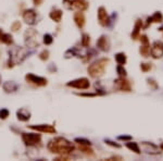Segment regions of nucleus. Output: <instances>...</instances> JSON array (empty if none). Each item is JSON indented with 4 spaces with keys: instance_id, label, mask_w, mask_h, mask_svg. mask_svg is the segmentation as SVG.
I'll return each mask as SVG.
<instances>
[{
    "instance_id": "obj_1",
    "label": "nucleus",
    "mask_w": 163,
    "mask_h": 161,
    "mask_svg": "<svg viewBox=\"0 0 163 161\" xmlns=\"http://www.w3.org/2000/svg\"><path fill=\"white\" fill-rule=\"evenodd\" d=\"M47 148L50 152L60 156H69L75 149L73 144L63 137H57L50 140L47 145Z\"/></svg>"
},
{
    "instance_id": "obj_2",
    "label": "nucleus",
    "mask_w": 163,
    "mask_h": 161,
    "mask_svg": "<svg viewBox=\"0 0 163 161\" xmlns=\"http://www.w3.org/2000/svg\"><path fill=\"white\" fill-rule=\"evenodd\" d=\"M108 63H109V59H106V58L97 60V61H95L94 63H92L88 67V74L94 78L100 77V76L104 75V69L108 65Z\"/></svg>"
},
{
    "instance_id": "obj_3",
    "label": "nucleus",
    "mask_w": 163,
    "mask_h": 161,
    "mask_svg": "<svg viewBox=\"0 0 163 161\" xmlns=\"http://www.w3.org/2000/svg\"><path fill=\"white\" fill-rule=\"evenodd\" d=\"M22 139H23L24 144L26 146H35L40 143L42 136L39 135V134L34 133H23L22 134Z\"/></svg>"
},
{
    "instance_id": "obj_4",
    "label": "nucleus",
    "mask_w": 163,
    "mask_h": 161,
    "mask_svg": "<svg viewBox=\"0 0 163 161\" xmlns=\"http://www.w3.org/2000/svg\"><path fill=\"white\" fill-rule=\"evenodd\" d=\"M25 80H26V82H27V83L33 84V85H35V86H38V87L47 86V84H48V80H47V78L42 77V76H36V75H34L33 73L26 74Z\"/></svg>"
},
{
    "instance_id": "obj_5",
    "label": "nucleus",
    "mask_w": 163,
    "mask_h": 161,
    "mask_svg": "<svg viewBox=\"0 0 163 161\" xmlns=\"http://www.w3.org/2000/svg\"><path fill=\"white\" fill-rule=\"evenodd\" d=\"M69 87H73V88H77V89H88L90 86V83L88 78L86 77H82V78H77L75 80H71L67 84Z\"/></svg>"
},
{
    "instance_id": "obj_6",
    "label": "nucleus",
    "mask_w": 163,
    "mask_h": 161,
    "mask_svg": "<svg viewBox=\"0 0 163 161\" xmlns=\"http://www.w3.org/2000/svg\"><path fill=\"white\" fill-rule=\"evenodd\" d=\"M114 87L119 90H122V92H131L132 90L131 83L127 80H125V77H120L115 80Z\"/></svg>"
},
{
    "instance_id": "obj_7",
    "label": "nucleus",
    "mask_w": 163,
    "mask_h": 161,
    "mask_svg": "<svg viewBox=\"0 0 163 161\" xmlns=\"http://www.w3.org/2000/svg\"><path fill=\"white\" fill-rule=\"evenodd\" d=\"M150 53L154 59L163 57V43L161 42H154L150 49Z\"/></svg>"
},
{
    "instance_id": "obj_8",
    "label": "nucleus",
    "mask_w": 163,
    "mask_h": 161,
    "mask_svg": "<svg viewBox=\"0 0 163 161\" xmlns=\"http://www.w3.org/2000/svg\"><path fill=\"white\" fill-rule=\"evenodd\" d=\"M97 47H98L100 50L102 51H109L111 48V43H110V39H109L108 36L106 35H102L100 38L97 40Z\"/></svg>"
},
{
    "instance_id": "obj_9",
    "label": "nucleus",
    "mask_w": 163,
    "mask_h": 161,
    "mask_svg": "<svg viewBox=\"0 0 163 161\" xmlns=\"http://www.w3.org/2000/svg\"><path fill=\"white\" fill-rule=\"evenodd\" d=\"M30 129L34 130V131L40 132V133H47V134H55V129L52 125L48 124H42V125H31Z\"/></svg>"
},
{
    "instance_id": "obj_10",
    "label": "nucleus",
    "mask_w": 163,
    "mask_h": 161,
    "mask_svg": "<svg viewBox=\"0 0 163 161\" xmlns=\"http://www.w3.org/2000/svg\"><path fill=\"white\" fill-rule=\"evenodd\" d=\"M98 20L100 25L102 26H108L110 24V18H109L107 10L104 7H100L98 9Z\"/></svg>"
},
{
    "instance_id": "obj_11",
    "label": "nucleus",
    "mask_w": 163,
    "mask_h": 161,
    "mask_svg": "<svg viewBox=\"0 0 163 161\" xmlns=\"http://www.w3.org/2000/svg\"><path fill=\"white\" fill-rule=\"evenodd\" d=\"M36 15L37 14H36V12H35V10L28 9L23 13V19H24V21H25V23L30 24V25H33V24L36 23Z\"/></svg>"
},
{
    "instance_id": "obj_12",
    "label": "nucleus",
    "mask_w": 163,
    "mask_h": 161,
    "mask_svg": "<svg viewBox=\"0 0 163 161\" xmlns=\"http://www.w3.org/2000/svg\"><path fill=\"white\" fill-rule=\"evenodd\" d=\"M161 22H163V15H162V13H161V12H156L153 15L149 16V18L147 19V24H146L145 27L147 28L151 23H161Z\"/></svg>"
},
{
    "instance_id": "obj_13",
    "label": "nucleus",
    "mask_w": 163,
    "mask_h": 161,
    "mask_svg": "<svg viewBox=\"0 0 163 161\" xmlns=\"http://www.w3.org/2000/svg\"><path fill=\"white\" fill-rule=\"evenodd\" d=\"M16 117H18V119L20 120V121H22V122H26V121H28V120L31 119V112L27 109L22 108V109H20V110H18Z\"/></svg>"
},
{
    "instance_id": "obj_14",
    "label": "nucleus",
    "mask_w": 163,
    "mask_h": 161,
    "mask_svg": "<svg viewBox=\"0 0 163 161\" xmlns=\"http://www.w3.org/2000/svg\"><path fill=\"white\" fill-rule=\"evenodd\" d=\"M74 21H75L76 25L78 26L79 28H83L84 25H85V15L83 14L82 11H78L74 14Z\"/></svg>"
},
{
    "instance_id": "obj_15",
    "label": "nucleus",
    "mask_w": 163,
    "mask_h": 161,
    "mask_svg": "<svg viewBox=\"0 0 163 161\" xmlns=\"http://www.w3.org/2000/svg\"><path fill=\"white\" fill-rule=\"evenodd\" d=\"M73 7L78 11H85L88 9V1L87 0H74Z\"/></svg>"
},
{
    "instance_id": "obj_16",
    "label": "nucleus",
    "mask_w": 163,
    "mask_h": 161,
    "mask_svg": "<svg viewBox=\"0 0 163 161\" xmlns=\"http://www.w3.org/2000/svg\"><path fill=\"white\" fill-rule=\"evenodd\" d=\"M62 15H63V12L61 11L60 9H55V10H52V11L50 12V14H49L50 19L52 20V21H55V23H59V22L61 21V19H62Z\"/></svg>"
},
{
    "instance_id": "obj_17",
    "label": "nucleus",
    "mask_w": 163,
    "mask_h": 161,
    "mask_svg": "<svg viewBox=\"0 0 163 161\" xmlns=\"http://www.w3.org/2000/svg\"><path fill=\"white\" fill-rule=\"evenodd\" d=\"M0 43L6 45H12L13 44V38L10 34H7V33H3L2 31L0 30Z\"/></svg>"
},
{
    "instance_id": "obj_18",
    "label": "nucleus",
    "mask_w": 163,
    "mask_h": 161,
    "mask_svg": "<svg viewBox=\"0 0 163 161\" xmlns=\"http://www.w3.org/2000/svg\"><path fill=\"white\" fill-rule=\"evenodd\" d=\"M2 86L6 93H14L18 88V85L16 83H14V82H6Z\"/></svg>"
},
{
    "instance_id": "obj_19",
    "label": "nucleus",
    "mask_w": 163,
    "mask_h": 161,
    "mask_svg": "<svg viewBox=\"0 0 163 161\" xmlns=\"http://www.w3.org/2000/svg\"><path fill=\"white\" fill-rule=\"evenodd\" d=\"M142 27V22L141 20H137L135 23V26H134V30H133V33H132V39H137L138 36H139V32L140 30H141Z\"/></svg>"
},
{
    "instance_id": "obj_20",
    "label": "nucleus",
    "mask_w": 163,
    "mask_h": 161,
    "mask_svg": "<svg viewBox=\"0 0 163 161\" xmlns=\"http://www.w3.org/2000/svg\"><path fill=\"white\" fill-rule=\"evenodd\" d=\"M115 61L119 65H124L127 61V57L124 52H119L115 55Z\"/></svg>"
},
{
    "instance_id": "obj_21",
    "label": "nucleus",
    "mask_w": 163,
    "mask_h": 161,
    "mask_svg": "<svg viewBox=\"0 0 163 161\" xmlns=\"http://www.w3.org/2000/svg\"><path fill=\"white\" fill-rule=\"evenodd\" d=\"M139 52L142 57H145V58L149 57L150 56V44L149 45H142L141 44V47H140V49H139Z\"/></svg>"
},
{
    "instance_id": "obj_22",
    "label": "nucleus",
    "mask_w": 163,
    "mask_h": 161,
    "mask_svg": "<svg viewBox=\"0 0 163 161\" xmlns=\"http://www.w3.org/2000/svg\"><path fill=\"white\" fill-rule=\"evenodd\" d=\"M79 150H82V151L85 155H87V156H90V157L95 156L94 150L89 147V145H79Z\"/></svg>"
},
{
    "instance_id": "obj_23",
    "label": "nucleus",
    "mask_w": 163,
    "mask_h": 161,
    "mask_svg": "<svg viewBox=\"0 0 163 161\" xmlns=\"http://www.w3.org/2000/svg\"><path fill=\"white\" fill-rule=\"evenodd\" d=\"M142 145L145 146V150L148 152V154H153V155H156V154H158V148L156 147L154 145H150L149 143H144Z\"/></svg>"
},
{
    "instance_id": "obj_24",
    "label": "nucleus",
    "mask_w": 163,
    "mask_h": 161,
    "mask_svg": "<svg viewBox=\"0 0 163 161\" xmlns=\"http://www.w3.org/2000/svg\"><path fill=\"white\" fill-rule=\"evenodd\" d=\"M126 147L128 148V149L133 150L134 152H136V154H140V149H139V146H138L137 143H126Z\"/></svg>"
},
{
    "instance_id": "obj_25",
    "label": "nucleus",
    "mask_w": 163,
    "mask_h": 161,
    "mask_svg": "<svg viewBox=\"0 0 163 161\" xmlns=\"http://www.w3.org/2000/svg\"><path fill=\"white\" fill-rule=\"evenodd\" d=\"M90 44V37L88 34H83L82 36V46L83 47H88Z\"/></svg>"
},
{
    "instance_id": "obj_26",
    "label": "nucleus",
    "mask_w": 163,
    "mask_h": 161,
    "mask_svg": "<svg viewBox=\"0 0 163 161\" xmlns=\"http://www.w3.org/2000/svg\"><path fill=\"white\" fill-rule=\"evenodd\" d=\"M116 71H117V73H119L120 77H126V75H127L126 70L124 69V67H123V65H117Z\"/></svg>"
},
{
    "instance_id": "obj_27",
    "label": "nucleus",
    "mask_w": 163,
    "mask_h": 161,
    "mask_svg": "<svg viewBox=\"0 0 163 161\" xmlns=\"http://www.w3.org/2000/svg\"><path fill=\"white\" fill-rule=\"evenodd\" d=\"M53 42V38L50 34H45L44 35V44L45 45H51Z\"/></svg>"
},
{
    "instance_id": "obj_28",
    "label": "nucleus",
    "mask_w": 163,
    "mask_h": 161,
    "mask_svg": "<svg viewBox=\"0 0 163 161\" xmlns=\"http://www.w3.org/2000/svg\"><path fill=\"white\" fill-rule=\"evenodd\" d=\"M39 59L43 61H47L49 59V51L48 50H43L42 52L39 53Z\"/></svg>"
},
{
    "instance_id": "obj_29",
    "label": "nucleus",
    "mask_w": 163,
    "mask_h": 161,
    "mask_svg": "<svg viewBox=\"0 0 163 161\" xmlns=\"http://www.w3.org/2000/svg\"><path fill=\"white\" fill-rule=\"evenodd\" d=\"M75 143L79 144V145H92V143H90V140L88 139H85V138H76L75 139Z\"/></svg>"
},
{
    "instance_id": "obj_30",
    "label": "nucleus",
    "mask_w": 163,
    "mask_h": 161,
    "mask_svg": "<svg viewBox=\"0 0 163 161\" xmlns=\"http://www.w3.org/2000/svg\"><path fill=\"white\" fill-rule=\"evenodd\" d=\"M140 69H141L142 72H148L152 69V65L151 63H141L140 64Z\"/></svg>"
},
{
    "instance_id": "obj_31",
    "label": "nucleus",
    "mask_w": 163,
    "mask_h": 161,
    "mask_svg": "<svg viewBox=\"0 0 163 161\" xmlns=\"http://www.w3.org/2000/svg\"><path fill=\"white\" fill-rule=\"evenodd\" d=\"M9 114H10V112L8 109H1V110H0V119L1 120H6L9 117Z\"/></svg>"
},
{
    "instance_id": "obj_32",
    "label": "nucleus",
    "mask_w": 163,
    "mask_h": 161,
    "mask_svg": "<svg viewBox=\"0 0 163 161\" xmlns=\"http://www.w3.org/2000/svg\"><path fill=\"white\" fill-rule=\"evenodd\" d=\"M147 82H148V85H149L152 89H157V88H158V84H157V82L153 78H148Z\"/></svg>"
},
{
    "instance_id": "obj_33",
    "label": "nucleus",
    "mask_w": 163,
    "mask_h": 161,
    "mask_svg": "<svg viewBox=\"0 0 163 161\" xmlns=\"http://www.w3.org/2000/svg\"><path fill=\"white\" fill-rule=\"evenodd\" d=\"M20 28H21V23H20L18 21H15V22H14V23L11 25V30L13 31V32H18V31L20 30Z\"/></svg>"
},
{
    "instance_id": "obj_34",
    "label": "nucleus",
    "mask_w": 163,
    "mask_h": 161,
    "mask_svg": "<svg viewBox=\"0 0 163 161\" xmlns=\"http://www.w3.org/2000/svg\"><path fill=\"white\" fill-rule=\"evenodd\" d=\"M104 143H106L107 145L112 146V147H115V148H120V147H121V145H119V144L114 143V142H112V140H110V139H104Z\"/></svg>"
},
{
    "instance_id": "obj_35",
    "label": "nucleus",
    "mask_w": 163,
    "mask_h": 161,
    "mask_svg": "<svg viewBox=\"0 0 163 161\" xmlns=\"http://www.w3.org/2000/svg\"><path fill=\"white\" fill-rule=\"evenodd\" d=\"M78 96H84V97H94V96H97V95H99L98 93H89V94H88V93H84V94H77Z\"/></svg>"
},
{
    "instance_id": "obj_36",
    "label": "nucleus",
    "mask_w": 163,
    "mask_h": 161,
    "mask_svg": "<svg viewBox=\"0 0 163 161\" xmlns=\"http://www.w3.org/2000/svg\"><path fill=\"white\" fill-rule=\"evenodd\" d=\"M120 140H131L132 139V136H126V135H122V136H119Z\"/></svg>"
},
{
    "instance_id": "obj_37",
    "label": "nucleus",
    "mask_w": 163,
    "mask_h": 161,
    "mask_svg": "<svg viewBox=\"0 0 163 161\" xmlns=\"http://www.w3.org/2000/svg\"><path fill=\"white\" fill-rule=\"evenodd\" d=\"M33 1H34V5L35 6H40L43 3V1H44V0H33Z\"/></svg>"
},
{
    "instance_id": "obj_38",
    "label": "nucleus",
    "mask_w": 163,
    "mask_h": 161,
    "mask_svg": "<svg viewBox=\"0 0 163 161\" xmlns=\"http://www.w3.org/2000/svg\"><path fill=\"white\" fill-rule=\"evenodd\" d=\"M65 2H67V3H73L74 2V0H64Z\"/></svg>"
},
{
    "instance_id": "obj_39",
    "label": "nucleus",
    "mask_w": 163,
    "mask_h": 161,
    "mask_svg": "<svg viewBox=\"0 0 163 161\" xmlns=\"http://www.w3.org/2000/svg\"><path fill=\"white\" fill-rule=\"evenodd\" d=\"M160 148H161V149H162V150H163V144H162V145H161V146H160Z\"/></svg>"
},
{
    "instance_id": "obj_40",
    "label": "nucleus",
    "mask_w": 163,
    "mask_h": 161,
    "mask_svg": "<svg viewBox=\"0 0 163 161\" xmlns=\"http://www.w3.org/2000/svg\"><path fill=\"white\" fill-rule=\"evenodd\" d=\"M159 31H163V26H162V27H160V28H159Z\"/></svg>"
},
{
    "instance_id": "obj_41",
    "label": "nucleus",
    "mask_w": 163,
    "mask_h": 161,
    "mask_svg": "<svg viewBox=\"0 0 163 161\" xmlns=\"http://www.w3.org/2000/svg\"><path fill=\"white\" fill-rule=\"evenodd\" d=\"M1 82H2V80H1V76H0V85H1Z\"/></svg>"
}]
</instances>
